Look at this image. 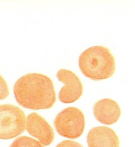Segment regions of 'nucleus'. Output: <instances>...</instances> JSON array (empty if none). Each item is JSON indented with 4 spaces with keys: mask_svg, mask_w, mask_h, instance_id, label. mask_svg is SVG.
I'll return each instance as SVG.
<instances>
[{
    "mask_svg": "<svg viewBox=\"0 0 135 147\" xmlns=\"http://www.w3.org/2000/svg\"><path fill=\"white\" fill-rule=\"evenodd\" d=\"M9 147H44L40 142L33 138L22 136L18 137L12 142Z\"/></svg>",
    "mask_w": 135,
    "mask_h": 147,
    "instance_id": "1a4fd4ad",
    "label": "nucleus"
},
{
    "mask_svg": "<svg viewBox=\"0 0 135 147\" xmlns=\"http://www.w3.org/2000/svg\"><path fill=\"white\" fill-rule=\"evenodd\" d=\"M79 65L86 77L95 81L111 77L115 70V58L110 50L104 46H93L82 52Z\"/></svg>",
    "mask_w": 135,
    "mask_h": 147,
    "instance_id": "f03ea898",
    "label": "nucleus"
},
{
    "mask_svg": "<svg viewBox=\"0 0 135 147\" xmlns=\"http://www.w3.org/2000/svg\"><path fill=\"white\" fill-rule=\"evenodd\" d=\"M26 129L31 136L36 137L44 146H48L54 141L55 134L49 123L36 113L29 114L26 119Z\"/></svg>",
    "mask_w": 135,
    "mask_h": 147,
    "instance_id": "423d86ee",
    "label": "nucleus"
},
{
    "mask_svg": "<svg viewBox=\"0 0 135 147\" xmlns=\"http://www.w3.org/2000/svg\"><path fill=\"white\" fill-rule=\"evenodd\" d=\"M56 76L64 86L59 93V99L63 103H72L81 97L83 92L82 82L74 72L67 69H61Z\"/></svg>",
    "mask_w": 135,
    "mask_h": 147,
    "instance_id": "39448f33",
    "label": "nucleus"
},
{
    "mask_svg": "<svg viewBox=\"0 0 135 147\" xmlns=\"http://www.w3.org/2000/svg\"><path fill=\"white\" fill-rule=\"evenodd\" d=\"M26 127L24 112L17 106L0 105V139H11L22 134Z\"/></svg>",
    "mask_w": 135,
    "mask_h": 147,
    "instance_id": "7ed1b4c3",
    "label": "nucleus"
},
{
    "mask_svg": "<svg viewBox=\"0 0 135 147\" xmlns=\"http://www.w3.org/2000/svg\"><path fill=\"white\" fill-rule=\"evenodd\" d=\"M13 93L18 104L31 110L50 109L56 100L53 82L42 74H27L20 77L15 82Z\"/></svg>",
    "mask_w": 135,
    "mask_h": 147,
    "instance_id": "f257e3e1",
    "label": "nucleus"
},
{
    "mask_svg": "<svg viewBox=\"0 0 135 147\" xmlns=\"http://www.w3.org/2000/svg\"><path fill=\"white\" fill-rule=\"evenodd\" d=\"M56 147H83L81 144L79 142L73 141H69V140H65L59 143L56 146Z\"/></svg>",
    "mask_w": 135,
    "mask_h": 147,
    "instance_id": "9b49d317",
    "label": "nucleus"
},
{
    "mask_svg": "<svg viewBox=\"0 0 135 147\" xmlns=\"http://www.w3.org/2000/svg\"><path fill=\"white\" fill-rule=\"evenodd\" d=\"M93 112L95 118L105 125H112L117 122L121 114L119 105L109 98L97 101L94 105Z\"/></svg>",
    "mask_w": 135,
    "mask_h": 147,
    "instance_id": "0eeeda50",
    "label": "nucleus"
},
{
    "mask_svg": "<svg viewBox=\"0 0 135 147\" xmlns=\"http://www.w3.org/2000/svg\"><path fill=\"white\" fill-rule=\"evenodd\" d=\"M55 128L59 135L68 139L81 136L85 127V118L81 110L69 107L61 111L54 119Z\"/></svg>",
    "mask_w": 135,
    "mask_h": 147,
    "instance_id": "20e7f679",
    "label": "nucleus"
},
{
    "mask_svg": "<svg viewBox=\"0 0 135 147\" xmlns=\"http://www.w3.org/2000/svg\"><path fill=\"white\" fill-rule=\"evenodd\" d=\"M87 143L88 147H119L115 132L105 126L91 129L87 135Z\"/></svg>",
    "mask_w": 135,
    "mask_h": 147,
    "instance_id": "6e6552de",
    "label": "nucleus"
},
{
    "mask_svg": "<svg viewBox=\"0 0 135 147\" xmlns=\"http://www.w3.org/2000/svg\"><path fill=\"white\" fill-rule=\"evenodd\" d=\"M9 95L8 86L5 80L0 75V100L6 98Z\"/></svg>",
    "mask_w": 135,
    "mask_h": 147,
    "instance_id": "9d476101",
    "label": "nucleus"
}]
</instances>
